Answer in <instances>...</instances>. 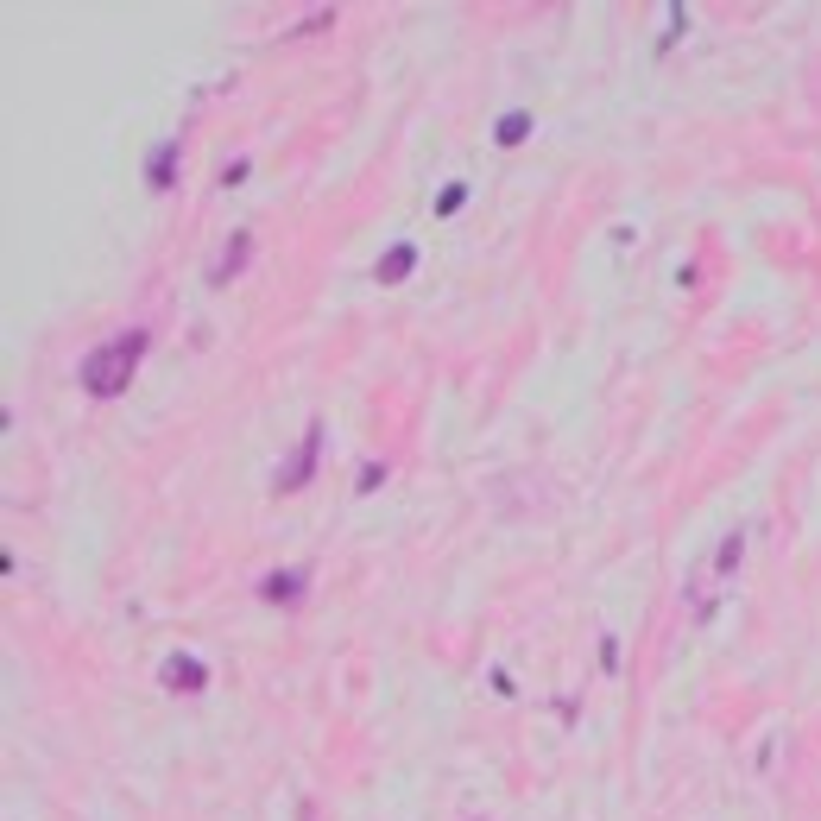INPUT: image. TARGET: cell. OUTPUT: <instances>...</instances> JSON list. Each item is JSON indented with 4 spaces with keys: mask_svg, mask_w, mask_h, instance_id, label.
I'll return each instance as SVG.
<instances>
[{
    "mask_svg": "<svg viewBox=\"0 0 821 821\" xmlns=\"http://www.w3.org/2000/svg\"><path fill=\"white\" fill-rule=\"evenodd\" d=\"M297 594H304V569H285L266 582V600H297Z\"/></svg>",
    "mask_w": 821,
    "mask_h": 821,
    "instance_id": "cell-5",
    "label": "cell"
},
{
    "mask_svg": "<svg viewBox=\"0 0 821 821\" xmlns=\"http://www.w3.org/2000/svg\"><path fill=\"white\" fill-rule=\"evenodd\" d=\"M405 266H411V247H392L386 266H379V278H386V285H398V278H405Z\"/></svg>",
    "mask_w": 821,
    "mask_h": 821,
    "instance_id": "cell-7",
    "label": "cell"
},
{
    "mask_svg": "<svg viewBox=\"0 0 821 821\" xmlns=\"http://www.w3.org/2000/svg\"><path fill=\"white\" fill-rule=\"evenodd\" d=\"M247 253H253V234H234V240H228V253L215 259V285H222V278H234L240 266H247Z\"/></svg>",
    "mask_w": 821,
    "mask_h": 821,
    "instance_id": "cell-3",
    "label": "cell"
},
{
    "mask_svg": "<svg viewBox=\"0 0 821 821\" xmlns=\"http://www.w3.org/2000/svg\"><path fill=\"white\" fill-rule=\"evenodd\" d=\"M165 683H171V689H203V664H196V657H171V664H165Z\"/></svg>",
    "mask_w": 821,
    "mask_h": 821,
    "instance_id": "cell-4",
    "label": "cell"
},
{
    "mask_svg": "<svg viewBox=\"0 0 821 821\" xmlns=\"http://www.w3.org/2000/svg\"><path fill=\"white\" fill-rule=\"evenodd\" d=\"M139 354H146V329H120V335H108L102 348L83 354V373H76V379H83L89 398H114V392H127Z\"/></svg>",
    "mask_w": 821,
    "mask_h": 821,
    "instance_id": "cell-1",
    "label": "cell"
},
{
    "mask_svg": "<svg viewBox=\"0 0 821 821\" xmlns=\"http://www.w3.org/2000/svg\"><path fill=\"white\" fill-rule=\"evenodd\" d=\"M525 127H531V114H506V127H499V146H518V139H525Z\"/></svg>",
    "mask_w": 821,
    "mask_h": 821,
    "instance_id": "cell-8",
    "label": "cell"
},
{
    "mask_svg": "<svg viewBox=\"0 0 821 821\" xmlns=\"http://www.w3.org/2000/svg\"><path fill=\"white\" fill-rule=\"evenodd\" d=\"M316 449H323V430H304V443H297V455H291V468L285 474H278V493H297V487H304V480H310V468H316Z\"/></svg>",
    "mask_w": 821,
    "mask_h": 821,
    "instance_id": "cell-2",
    "label": "cell"
},
{
    "mask_svg": "<svg viewBox=\"0 0 821 821\" xmlns=\"http://www.w3.org/2000/svg\"><path fill=\"white\" fill-rule=\"evenodd\" d=\"M171 158H177V139H165V146L152 152V184H158V190L171 184Z\"/></svg>",
    "mask_w": 821,
    "mask_h": 821,
    "instance_id": "cell-6",
    "label": "cell"
}]
</instances>
